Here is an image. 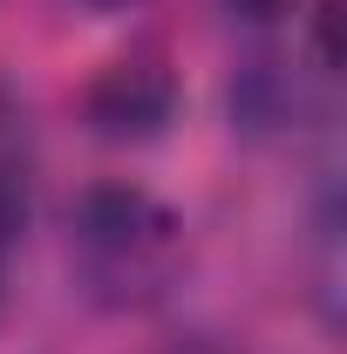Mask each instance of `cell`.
<instances>
[{
    "label": "cell",
    "mask_w": 347,
    "mask_h": 354,
    "mask_svg": "<svg viewBox=\"0 0 347 354\" xmlns=\"http://www.w3.org/2000/svg\"><path fill=\"white\" fill-rule=\"evenodd\" d=\"M68 266L95 307H150L184 266V225L150 191L95 184L68 212Z\"/></svg>",
    "instance_id": "6da1fadb"
},
{
    "label": "cell",
    "mask_w": 347,
    "mask_h": 354,
    "mask_svg": "<svg viewBox=\"0 0 347 354\" xmlns=\"http://www.w3.org/2000/svg\"><path fill=\"white\" fill-rule=\"evenodd\" d=\"M88 116L102 136H150L164 116H171V68L157 55H136V62H116L95 95H88Z\"/></svg>",
    "instance_id": "7a4b0ae2"
},
{
    "label": "cell",
    "mask_w": 347,
    "mask_h": 354,
    "mask_svg": "<svg viewBox=\"0 0 347 354\" xmlns=\"http://www.w3.org/2000/svg\"><path fill=\"white\" fill-rule=\"evenodd\" d=\"M21 225H28V130L0 102V239L14 245Z\"/></svg>",
    "instance_id": "3957f363"
},
{
    "label": "cell",
    "mask_w": 347,
    "mask_h": 354,
    "mask_svg": "<svg viewBox=\"0 0 347 354\" xmlns=\"http://www.w3.org/2000/svg\"><path fill=\"white\" fill-rule=\"evenodd\" d=\"M7 252H14V245L0 239V300H7Z\"/></svg>",
    "instance_id": "277c9868"
},
{
    "label": "cell",
    "mask_w": 347,
    "mask_h": 354,
    "mask_svg": "<svg viewBox=\"0 0 347 354\" xmlns=\"http://www.w3.org/2000/svg\"><path fill=\"white\" fill-rule=\"evenodd\" d=\"M238 7H245V14H272L279 0H238Z\"/></svg>",
    "instance_id": "5b68a950"
},
{
    "label": "cell",
    "mask_w": 347,
    "mask_h": 354,
    "mask_svg": "<svg viewBox=\"0 0 347 354\" xmlns=\"http://www.w3.org/2000/svg\"><path fill=\"white\" fill-rule=\"evenodd\" d=\"M88 7H130V0H88Z\"/></svg>",
    "instance_id": "8992f818"
}]
</instances>
